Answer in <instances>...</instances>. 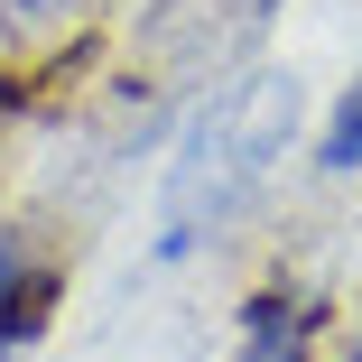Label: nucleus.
Wrapping results in <instances>:
<instances>
[{
	"instance_id": "4",
	"label": "nucleus",
	"mask_w": 362,
	"mask_h": 362,
	"mask_svg": "<svg viewBox=\"0 0 362 362\" xmlns=\"http://www.w3.org/2000/svg\"><path fill=\"white\" fill-rule=\"evenodd\" d=\"M316 177H362V75L344 84V103L316 130Z\"/></svg>"
},
{
	"instance_id": "6",
	"label": "nucleus",
	"mask_w": 362,
	"mask_h": 362,
	"mask_svg": "<svg viewBox=\"0 0 362 362\" xmlns=\"http://www.w3.org/2000/svg\"><path fill=\"white\" fill-rule=\"evenodd\" d=\"M0 112H10V84H0Z\"/></svg>"
},
{
	"instance_id": "3",
	"label": "nucleus",
	"mask_w": 362,
	"mask_h": 362,
	"mask_svg": "<svg viewBox=\"0 0 362 362\" xmlns=\"http://www.w3.org/2000/svg\"><path fill=\"white\" fill-rule=\"evenodd\" d=\"M307 325H316V307H298V298H251L242 307V362H307Z\"/></svg>"
},
{
	"instance_id": "1",
	"label": "nucleus",
	"mask_w": 362,
	"mask_h": 362,
	"mask_svg": "<svg viewBox=\"0 0 362 362\" xmlns=\"http://www.w3.org/2000/svg\"><path fill=\"white\" fill-rule=\"evenodd\" d=\"M298 112H307V93L279 65H242L195 103V121L177 130V158H168V195H158V260H186L195 242H214L279 177Z\"/></svg>"
},
{
	"instance_id": "2",
	"label": "nucleus",
	"mask_w": 362,
	"mask_h": 362,
	"mask_svg": "<svg viewBox=\"0 0 362 362\" xmlns=\"http://www.w3.org/2000/svg\"><path fill=\"white\" fill-rule=\"evenodd\" d=\"M56 298H65V260L37 242V233H0V353H19L47 316H56Z\"/></svg>"
},
{
	"instance_id": "7",
	"label": "nucleus",
	"mask_w": 362,
	"mask_h": 362,
	"mask_svg": "<svg viewBox=\"0 0 362 362\" xmlns=\"http://www.w3.org/2000/svg\"><path fill=\"white\" fill-rule=\"evenodd\" d=\"M344 362H362V344H353V353H344Z\"/></svg>"
},
{
	"instance_id": "5",
	"label": "nucleus",
	"mask_w": 362,
	"mask_h": 362,
	"mask_svg": "<svg viewBox=\"0 0 362 362\" xmlns=\"http://www.w3.org/2000/svg\"><path fill=\"white\" fill-rule=\"evenodd\" d=\"M75 28V0H0V37L10 47H47Z\"/></svg>"
}]
</instances>
